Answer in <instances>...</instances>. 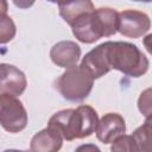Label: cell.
I'll return each mask as SVG.
<instances>
[{"label": "cell", "mask_w": 152, "mask_h": 152, "mask_svg": "<svg viewBox=\"0 0 152 152\" xmlns=\"http://www.w3.org/2000/svg\"><path fill=\"white\" fill-rule=\"evenodd\" d=\"M94 77L82 65L69 66L56 81V89L61 95L74 102L84 100L91 91Z\"/></svg>", "instance_id": "obj_3"}, {"label": "cell", "mask_w": 152, "mask_h": 152, "mask_svg": "<svg viewBox=\"0 0 152 152\" xmlns=\"http://www.w3.org/2000/svg\"><path fill=\"white\" fill-rule=\"evenodd\" d=\"M138 151H152V114L146 116L142 126L132 134Z\"/></svg>", "instance_id": "obj_13"}, {"label": "cell", "mask_w": 152, "mask_h": 152, "mask_svg": "<svg viewBox=\"0 0 152 152\" xmlns=\"http://www.w3.org/2000/svg\"><path fill=\"white\" fill-rule=\"evenodd\" d=\"M138 108L146 118L152 114V88L145 89L138 99Z\"/></svg>", "instance_id": "obj_15"}, {"label": "cell", "mask_w": 152, "mask_h": 152, "mask_svg": "<svg viewBox=\"0 0 152 152\" xmlns=\"http://www.w3.org/2000/svg\"><path fill=\"white\" fill-rule=\"evenodd\" d=\"M133 1H141V2H151L152 0H133Z\"/></svg>", "instance_id": "obj_21"}, {"label": "cell", "mask_w": 152, "mask_h": 152, "mask_svg": "<svg viewBox=\"0 0 152 152\" xmlns=\"http://www.w3.org/2000/svg\"><path fill=\"white\" fill-rule=\"evenodd\" d=\"M36 0H13L14 5L19 8H28L34 4Z\"/></svg>", "instance_id": "obj_17"}, {"label": "cell", "mask_w": 152, "mask_h": 152, "mask_svg": "<svg viewBox=\"0 0 152 152\" xmlns=\"http://www.w3.org/2000/svg\"><path fill=\"white\" fill-rule=\"evenodd\" d=\"M48 1L53 2V4H57V5H59V7H61V6H65V5L70 4V2H72L74 0H48Z\"/></svg>", "instance_id": "obj_19"}, {"label": "cell", "mask_w": 152, "mask_h": 152, "mask_svg": "<svg viewBox=\"0 0 152 152\" xmlns=\"http://www.w3.org/2000/svg\"><path fill=\"white\" fill-rule=\"evenodd\" d=\"M26 88V78L23 71L10 64H1L0 93L13 96L21 95Z\"/></svg>", "instance_id": "obj_9"}, {"label": "cell", "mask_w": 152, "mask_h": 152, "mask_svg": "<svg viewBox=\"0 0 152 152\" xmlns=\"http://www.w3.org/2000/svg\"><path fill=\"white\" fill-rule=\"evenodd\" d=\"M112 151H138V148L132 135L122 134L113 141Z\"/></svg>", "instance_id": "obj_16"}, {"label": "cell", "mask_w": 152, "mask_h": 152, "mask_svg": "<svg viewBox=\"0 0 152 152\" xmlns=\"http://www.w3.org/2000/svg\"><path fill=\"white\" fill-rule=\"evenodd\" d=\"M125 131L126 125L124 118L116 113H108L99 121L96 137L103 144H110L115 139L121 137Z\"/></svg>", "instance_id": "obj_8"}, {"label": "cell", "mask_w": 152, "mask_h": 152, "mask_svg": "<svg viewBox=\"0 0 152 152\" xmlns=\"http://www.w3.org/2000/svg\"><path fill=\"white\" fill-rule=\"evenodd\" d=\"M1 13H6V1L2 0V8H1Z\"/></svg>", "instance_id": "obj_20"}, {"label": "cell", "mask_w": 152, "mask_h": 152, "mask_svg": "<svg viewBox=\"0 0 152 152\" xmlns=\"http://www.w3.org/2000/svg\"><path fill=\"white\" fill-rule=\"evenodd\" d=\"M94 10L95 8L91 0H74L72 2L59 7V15L64 19L66 24L71 26L77 17Z\"/></svg>", "instance_id": "obj_12"}, {"label": "cell", "mask_w": 152, "mask_h": 152, "mask_svg": "<svg viewBox=\"0 0 152 152\" xmlns=\"http://www.w3.org/2000/svg\"><path fill=\"white\" fill-rule=\"evenodd\" d=\"M108 55L110 66L125 75L139 77L148 69V61L145 55L131 43L110 42Z\"/></svg>", "instance_id": "obj_2"}, {"label": "cell", "mask_w": 152, "mask_h": 152, "mask_svg": "<svg viewBox=\"0 0 152 152\" xmlns=\"http://www.w3.org/2000/svg\"><path fill=\"white\" fill-rule=\"evenodd\" d=\"M144 45H145L146 50L152 55V33L144 38Z\"/></svg>", "instance_id": "obj_18"}, {"label": "cell", "mask_w": 152, "mask_h": 152, "mask_svg": "<svg viewBox=\"0 0 152 152\" xmlns=\"http://www.w3.org/2000/svg\"><path fill=\"white\" fill-rule=\"evenodd\" d=\"M15 34V25L13 20L6 15V13H1L0 17V42L2 44L10 42Z\"/></svg>", "instance_id": "obj_14"}, {"label": "cell", "mask_w": 152, "mask_h": 152, "mask_svg": "<svg viewBox=\"0 0 152 152\" xmlns=\"http://www.w3.org/2000/svg\"><path fill=\"white\" fill-rule=\"evenodd\" d=\"M63 138L53 129L46 127L38 132L31 140V150L37 152H55L62 146Z\"/></svg>", "instance_id": "obj_11"}, {"label": "cell", "mask_w": 152, "mask_h": 152, "mask_svg": "<svg viewBox=\"0 0 152 152\" xmlns=\"http://www.w3.org/2000/svg\"><path fill=\"white\" fill-rule=\"evenodd\" d=\"M151 26L150 18L147 14L134 11L126 10L119 13V28L118 31L129 38H139L145 34Z\"/></svg>", "instance_id": "obj_6"}, {"label": "cell", "mask_w": 152, "mask_h": 152, "mask_svg": "<svg viewBox=\"0 0 152 152\" xmlns=\"http://www.w3.org/2000/svg\"><path fill=\"white\" fill-rule=\"evenodd\" d=\"M81 56V49L75 42L63 40L51 48L50 57L55 64L62 68H69L77 63Z\"/></svg>", "instance_id": "obj_10"}, {"label": "cell", "mask_w": 152, "mask_h": 152, "mask_svg": "<svg viewBox=\"0 0 152 152\" xmlns=\"http://www.w3.org/2000/svg\"><path fill=\"white\" fill-rule=\"evenodd\" d=\"M109 43L106 42L89 51L82 59L81 65L89 71V74L95 78H100L104 74H107L112 66L109 62Z\"/></svg>", "instance_id": "obj_7"}, {"label": "cell", "mask_w": 152, "mask_h": 152, "mask_svg": "<svg viewBox=\"0 0 152 152\" xmlns=\"http://www.w3.org/2000/svg\"><path fill=\"white\" fill-rule=\"evenodd\" d=\"M0 122L4 129L17 133L27 125V114L23 103L13 95L1 94L0 96Z\"/></svg>", "instance_id": "obj_4"}, {"label": "cell", "mask_w": 152, "mask_h": 152, "mask_svg": "<svg viewBox=\"0 0 152 152\" xmlns=\"http://www.w3.org/2000/svg\"><path fill=\"white\" fill-rule=\"evenodd\" d=\"M74 36L82 43H94L103 37V32L95 10L83 13L75 19L71 25Z\"/></svg>", "instance_id": "obj_5"}, {"label": "cell", "mask_w": 152, "mask_h": 152, "mask_svg": "<svg viewBox=\"0 0 152 152\" xmlns=\"http://www.w3.org/2000/svg\"><path fill=\"white\" fill-rule=\"evenodd\" d=\"M97 125V113L90 106H80L76 109H64L53 114L48 127L70 141L89 137L96 131Z\"/></svg>", "instance_id": "obj_1"}]
</instances>
